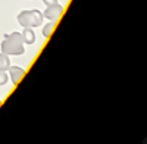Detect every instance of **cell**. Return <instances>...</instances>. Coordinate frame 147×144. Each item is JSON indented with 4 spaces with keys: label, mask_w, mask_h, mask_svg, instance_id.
I'll use <instances>...</instances> for the list:
<instances>
[{
    "label": "cell",
    "mask_w": 147,
    "mask_h": 144,
    "mask_svg": "<svg viewBox=\"0 0 147 144\" xmlns=\"http://www.w3.org/2000/svg\"><path fill=\"white\" fill-rule=\"evenodd\" d=\"M143 144H147V137H146V138L143 140Z\"/></svg>",
    "instance_id": "obj_10"
},
{
    "label": "cell",
    "mask_w": 147,
    "mask_h": 144,
    "mask_svg": "<svg viewBox=\"0 0 147 144\" xmlns=\"http://www.w3.org/2000/svg\"><path fill=\"white\" fill-rule=\"evenodd\" d=\"M62 12H63V6H60L59 3H55V5H50L47 6V9L44 10L43 13V18H47L50 22H55L62 16Z\"/></svg>",
    "instance_id": "obj_3"
},
{
    "label": "cell",
    "mask_w": 147,
    "mask_h": 144,
    "mask_svg": "<svg viewBox=\"0 0 147 144\" xmlns=\"http://www.w3.org/2000/svg\"><path fill=\"white\" fill-rule=\"evenodd\" d=\"M43 2H44L47 6H50V5H55V3H57V0H43Z\"/></svg>",
    "instance_id": "obj_9"
},
{
    "label": "cell",
    "mask_w": 147,
    "mask_h": 144,
    "mask_svg": "<svg viewBox=\"0 0 147 144\" xmlns=\"http://www.w3.org/2000/svg\"><path fill=\"white\" fill-rule=\"evenodd\" d=\"M7 82V74L5 71H0V85H5Z\"/></svg>",
    "instance_id": "obj_8"
},
{
    "label": "cell",
    "mask_w": 147,
    "mask_h": 144,
    "mask_svg": "<svg viewBox=\"0 0 147 144\" xmlns=\"http://www.w3.org/2000/svg\"><path fill=\"white\" fill-rule=\"evenodd\" d=\"M24 38L21 32H12L9 35H6V38L2 41V53L7 55V56H18L24 53Z\"/></svg>",
    "instance_id": "obj_1"
},
{
    "label": "cell",
    "mask_w": 147,
    "mask_h": 144,
    "mask_svg": "<svg viewBox=\"0 0 147 144\" xmlns=\"http://www.w3.org/2000/svg\"><path fill=\"white\" fill-rule=\"evenodd\" d=\"M10 66V59L7 55L0 53V71H7V68Z\"/></svg>",
    "instance_id": "obj_6"
},
{
    "label": "cell",
    "mask_w": 147,
    "mask_h": 144,
    "mask_svg": "<svg viewBox=\"0 0 147 144\" xmlns=\"http://www.w3.org/2000/svg\"><path fill=\"white\" fill-rule=\"evenodd\" d=\"M53 28H55V22H49L47 25H44L43 27V35H44V37H50Z\"/></svg>",
    "instance_id": "obj_7"
},
{
    "label": "cell",
    "mask_w": 147,
    "mask_h": 144,
    "mask_svg": "<svg viewBox=\"0 0 147 144\" xmlns=\"http://www.w3.org/2000/svg\"><path fill=\"white\" fill-rule=\"evenodd\" d=\"M18 22L24 28L40 27L43 24V13L37 9H34V10H22L18 15Z\"/></svg>",
    "instance_id": "obj_2"
},
{
    "label": "cell",
    "mask_w": 147,
    "mask_h": 144,
    "mask_svg": "<svg viewBox=\"0 0 147 144\" xmlns=\"http://www.w3.org/2000/svg\"><path fill=\"white\" fill-rule=\"evenodd\" d=\"M0 104H2V100H0Z\"/></svg>",
    "instance_id": "obj_11"
},
{
    "label": "cell",
    "mask_w": 147,
    "mask_h": 144,
    "mask_svg": "<svg viewBox=\"0 0 147 144\" xmlns=\"http://www.w3.org/2000/svg\"><path fill=\"white\" fill-rule=\"evenodd\" d=\"M22 38H24V43L27 44H32L35 41V34L31 28H24V32H22Z\"/></svg>",
    "instance_id": "obj_5"
},
{
    "label": "cell",
    "mask_w": 147,
    "mask_h": 144,
    "mask_svg": "<svg viewBox=\"0 0 147 144\" xmlns=\"http://www.w3.org/2000/svg\"><path fill=\"white\" fill-rule=\"evenodd\" d=\"M7 71H9L12 82H13V84H18L24 78V75H25V71H24L22 68H19V66H9Z\"/></svg>",
    "instance_id": "obj_4"
}]
</instances>
